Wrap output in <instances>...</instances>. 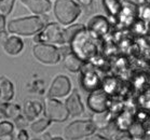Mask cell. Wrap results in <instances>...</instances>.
Returning a JSON list of instances; mask_svg holds the SVG:
<instances>
[{
	"mask_svg": "<svg viewBox=\"0 0 150 140\" xmlns=\"http://www.w3.org/2000/svg\"><path fill=\"white\" fill-rule=\"evenodd\" d=\"M43 110H45V116L51 120L52 122H57V123L65 122L70 116L65 103H61L56 98L47 97L45 100Z\"/></svg>",
	"mask_w": 150,
	"mask_h": 140,
	"instance_id": "ba28073f",
	"label": "cell"
},
{
	"mask_svg": "<svg viewBox=\"0 0 150 140\" xmlns=\"http://www.w3.org/2000/svg\"><path fill=\"white\" fill-rule=\"evenodd\" d=\"M1 140H12V135H7V136L0 137Z\"/></svg>",
	"mask_w": 150,
	"mask_h": 140,
	"instance_id": "e575fe53",
	"label": "cell"
},
{
	"mask_svg": "<svg viewBox=\"0 0 150 140\" xmlns=\"http://www.w3.org/2000/svg\"><path fill=\"white\" fill-rule=\"evenodd\" d=\"M14 122H15V125H16L20 129H25V127L28 125V122H29V121L25 117V115H22V114H21V115H18L16 119L14 120Z\"/></svg>",
	"mask_w": 150,
	"mask_h": 140,
	"instance_id": "4316f807",
	"label": "cell"
},
{
	"mask_svg": "<svg viewBox=\"0 0 150 140\" xmlns=\"http://www.w3.org/2000/svg\"><path fill=\"white\" fill-rule=\"evenodd\" d=\"M134 137L130 133H122L120 136H118L117 140H133Z\"/></svg>",
	"mask_w": 150,
	"mask_h": 140,
	"instance_id": "4dcf8cb0",
	"label": "cell"
},
{
	"mask_svg": "<svg viewBox=\"0 0 150 140\" xmlns=\"http://www.w3.org/2000/svg\"><path fill=\"white\" fill-rule=\"evenodd\" d=\"M96 127L91 120H77L68 124L64 129V137L67 140H81L95 134Z\"/></svg>",
	"mask_w": 150,
	"mask_h": 140,
	"instance_id": "5b68a950",
	"label": "cell"
},
{
	"mask_svg": "<svg viewBox=\"0 0 150 140\" xmlns=\"http://www.w3.org/2000/svg\"><path fill=\"white\" fill-rule=\"evenodd\" d=\"M81 12L82 7L76 0H55L53 4V14L63 26L74 24Z\"/></svg>",
	"mask_w": 150,
	"mask_h": 140,
	"instance_id": "3957f363",
	"label": "cell"
},
{
	"mask_svg": "<svg viewBox=\"0 0 150 140\" xmlns=\"http://www.w3.org/2000/svg\"><path fill=\"white\" fill-rule=\"evenodd\" d=\"M15 0H0V13L4 16H8L12 12Z\"/></svg>",
	"mask_w": 150,
	"mask_h": 140,
	"instance_id": "d4e9b609",
	"label": "cell"
},
{
	"mask_svg": "<svg viewBox=\"0 0 150 140\" xmlns=\"http://www.w3.org/2000/svg\"><path fill=\"white\" fill-rule=\"evenodd\" d=\"M21 4L25 6L34 15H45L52 9L50 0H20Z\"/></svg>",
	"mask_w": 150,
	"mask_h": 140,
	"instance_id": "5bb4252c",
	"label": "cell"
},
{
	"mask_svg": "<svg viewBox=\"0 0 150 140\" xmlns=\"http://www.w3.org/2000/svg\"><path fill=\"white\" fill-rule=\"evenodd\" d=\"M0 101L8 103L14 96V86L13 83L6 77H0Z\"/></svg>",
	"mask_w": 150,
	"mask_h": 140,
	"instance_id": "ffe728a7",
	"label": "cell"
},
{
	"mask_svg": "<svg viewBox=\"0 0 150 140\" xmlns=\"http://www.w3.org/2000/svg\"><path fill=\"white\" fill-rule=\"evenodd\" d=\"M33 140H40V139H33Z\"/></svg>",
	"mask_w": 150,
	"mask_h": 140,
	"instance_id": "d590c367",
	"label": "cell"
},
{
	"mask_svg": "<svg viewBox=\"0 0 150 140\" xmlns=\"http://www.w3.org/2000/svg\"><path fill=\"white\" fill-rule=\"evenodd\" d=\"M7 24H6V16L0 13V30H6Z\"/></svg>",
	"mask_w": 150,
	"mask_h": 140,
	"instance_id": "d6a6232c",
	"label": "cell"
},
{
	"mask_svg": "<svg viewBox=\"0 0 150 140\" xmlns=\"http://www.w3.org/2000/svg\"><path fill=\"white\" fill-rule=\"evenodd\" d=\"M79 78V84L85 92L92 93L96 89H102L103 81L99 78L98 73L96 72V68L92 63L86 62L82 67Z\"/></svg>",
	"mask_w": 150,
	"mask_h": 140,
	"instance_id": "8992f818",
	"label": "cell"
},
{
	"mask_svg": "<svg viewBox=\"0 0 150 140\" xmlns=\"http://www.w3.org/2000/svg\"><path fill=\"white\" fill-rule=\"evenodd\" d=\"M0 140H1V139H0Z\"/></svg>",
	"mask_w": 150,
	"mask_h": 140,
	"instance_id": "74e56055",
	"label": "cell"
},
{
	"mask_svg": "<svg viewBox=\"0 0 150 140\" xmlns=\"http://www.w3.org/2000/svg\"><path fill=\"white\" fill-rule=\"evenodd\" d=\"M0 113L7 119L15 120L17 116L21 115V107L10 101L2 103V105L0 106Z\"/></svg>",
	"mask_w": 150,
	"mask_h": 140,
	"instance_id": "44dd1931",
	"label": "cell"
},
{
	"mask_svg": "<svg viewBox=\"0 0 150 140\" xmlns=\"http://www.w3.org/2000/svg\"><path fill=\"white\" fill-rule=\"evenodd\" d=\"M71 92V81L67 75H58L52 81L49 89L48 97L50 98H64L68 96Z\"/></svg>",
	"mask_w": 150,
	"mask_h": 140,
	"instance_id": "30bf717a",
	"label": "cell"
},
{
	"mask_svg": "<svg viewBox=\"0 0 150 140\" xmlns=\"http://www.w3.org/2000/svg\"><path fill=\"white\" fill-rule=\"evenodd\" d=\"M10 37L9 36V31L8 30H0V44L4 45V42L7 41V39Z\"/></svg>",
	"mask_w": 150,
	"mask_h": 140,
	"instance_id": "f1b7e54d",
	"label": "cell"
},
{
	"mask_svg": "<svg viewBox=\"0 0 150 140\" xmlns=\"http://www.w3.org/2000/svg\"><path fill=\"white\" fill-rule=\"evenodd\" d=\"M86 105L93 113L104 112V111L110 110L111 101H110L109 95L103 89H99L90 93L86 99Z\"/></svg>",
	"mask_w": 150,
	"mask_h": 140,
	"instance_id": "9c48e42d",
	"label": "cell"
},
{
	"mask_svg": "<svg viewBox=\"0 0 150 140\" xmlns=\"http://www.w3.org/2000/svg\"><path fill=\"white\" fill-rule=\"evenodd\" d=\"M137 18H138V7L130 0L122 1V9L117 22L122 26L127 27V26H132Z\"/></svg>",
	"mask_w": 150,
	"mask_h": 140,
	"instance_id": "7c38bea8",
	"label": "cell"
},
{
	"mask_svg": "<svg viewBox=\"0 0 150 140\" xmlns=\"http://www.w3.org/2000/svg\"><path fill=\"white\" fill-rule=\"evenodd\" d=\"M47 24L48 20L43 15H31L10 21L7 24V30L20 37H29L39 34Z\"/></svg>",
	"mask_w": 150,
	"mask_h": 140,
	"instance_id": "7a4b0ae2",
	"label": "cell"
},
{
	"mask_svg": "<svg viewBox=\"0 0 150 140\" xmlns=\"http://www.w3.org/2000/svg\"><path fill=\"white\" fill-rule=\"evenodd\" d=\"M133 27V30L136 32L137 34H145L149 31L150 25L147 23L146 21H144L142 18H137L136 21L134 22V24L132 25Z\"/></svg>",
	"mask_w": 150,
	"mask_h": 140,
	"instance_id": "cb8c5ba5",
	"label": "cell"
},
{
	"mask_svg": "<svg viewBox=\"0 0 150 140\" xmlns=\"http://www.w3.org/2000/svg\"><path fill=\"white\" fill-rule=\"evenodd\" d=\"M52 124V121L48 119L47 116L41 117L39 120H36L30 124V129L34 134H42L50 125Z\"/></svg>",
	"mask_w": 150,
	"mask_h": 140,
	"instance_id": "7402d4cb",
	"label": "cell"
},
{
	"mask_svg": "<svg viewBox=\"0 0 150 140\" xmlns=\"http://www.w3.org/2000/svg\"><path fill=\"white\" fill-rule=\"evenodd\" d=\"M14 130L13 123L9 121H2L0 122V137L7 136V135H12Z\"/></svg>",
	"mask_w": 150,
	"mask_h": 140,
	"instance_id": "484cf974",
	"label": "cell"
},
{
	"mask_svg": "<svg viewBox=\"0 0 150 140\" xmlns=\"http://www.w3.org/2000/svg\"><path fill=\"white\" fill-rule=\"evenodd\" d=\"M91 121L96 127V129H107L112 122V112L111 110H107L104 112L93 113L91 116Z\"/></svg>",
	"mask_w": 150,
	"mask_h": 140,
	"instance_id": "9a60e30c",
	"label": "cell"
},
{
	"mask_svg": "<svg viewBox=\"0 0 150 140\" xmlns=\"http://www.w3.org/2000/svg\"><path fill=\"white\" fill-rule=\"evenodd\" d=\"M103 7L105 9L108 18H113L117 22L121 9H122V1L121 0H102Z\"/></svg>",
	"mask_w": 150,
	"mask_h": 140,
	"instance_id": "d6986e66",
	"label": "cell"
},
{
	"mask_svg": "<svg viewBox=\"0 0 150 140\" xmlns=\"http://www.w3.org/2000/svg\"><path fill=\"white\" fill-rule=\"evenodd\" d=\"M86 29L97 39H102L109 32L110 21L104 15H94L89 20Z\"/></svg>",
	"mask_w": 150,
	"mask_h": 140,
	"instance_id": "8fae6325",
	"label": "cell"
},
{
	"mask_svg": "<svg viewBox=\"0 0 150 140\" xmlns=\"http://www.w3.org/2000/svg\"><path fill=\"white\" fill-rule=\"evenodd\" d=\"M76 1H77L81 7H84V8L91 7L93 4V0H76Z\"/></svg>",
	"mask_w": 150,
	"mask_h": 140,
	"instance_id": "1f68e13d",
	"label": "cell"
},
{
	"mask_svg": "<svg viewBox=\"0 0 150 140\" xmlns=\"http://www.w3.org/2000/svg\"><path fill=\"white\" fill-rule=\"evenodd\" d=\"M42 111L43 105L38 100H27L24 105V115L29 122L36 121Z\"/></svg>",
	"mask_w": 150,
	"mask_h": 140,
	"instance_id": "e0dca14e",
	"label": "cell"
},
{
	"mask_svg": "<svg viewBox=\"0 0 150 140\" xmlns=\"http://www.w3.org/2000/svg\"><path fill=\"white\" fill-rule=\"evenodd\" d=\"M2 46H4V51H6L7 54L15 56V55H18L21 52L23 51L24 42L21 39L20 36L13 34V36H10V37L8 38L7 41L4 42V44Z\"/></svg>",
	"mask_w": 150,
	"mask_h": 140,
	"instance_id": "2e32d148",
	"label": "cell"
},
{
	"mask_svg": "<svg viewBox=\"0 0 150 140\" xmlns=\"http://www.w3.org/2000/svg\"><path fill=\"white\" fill-rule=\"evenodd\" d=\"M43 138H45V140H64L62 137H51L49 134H45Z\"/></svg>",
	"mask_w": 150,
	"mask_h": 140,
	"instance_id": "836d02e7",
	"label": "cell"
},
{
	"mask_svg": "<svg viewBox=\"0 0 150 140\" xmlns=\"http://www.w3.org/2000/svg\"><path fill=\"white\" fill-rule=\"evenodd\" d=\"M33 55L38 62L45 65H56L62 58L58 46L47 43L35 44L33 48Z\"/></svg>",
	"mask_w": 150,
	"mask_h": 140,
	"instance_id": "52a82bcc",
	"label": "cell"
},
{
	"mask_svg": "<svg viewBox=\"0 0 150 140\" xmlns=\"http://www.w3.org/2000/svg\"><path fill=\"white\" fill-rule=\"evenodd\" d=\"M86 140H111V139H109V138H107L105 136H102V135H98V134H93V135L88 137Z\"/></svg>",
	"mask_w": 150,
	"mask_h": 140,
	"instance_id": "f546056e",
	"label": "cell"
},
{
	"mask_svg": "<svg viewBox=\"0 0 150 140\" xmlns=\"http://www.w3.org/2000/svg\"><path fill=\"white\" fill-rule=\"evenodd\" d=\"M85 26L83 24H71L64 28V37H65V42L69 44V42L71 41V39L75 37V34L83 29Z\"/></svg>",
	"mask_w": 150,
	"mask_h": 140,
	"instance_id": "603a6c76",
	"label": "cell"
},
{
	"mask_svg": "<svg viewBox=\"0 0 150 140\" xmlns=\"http://www.w3.org/2000/svg\"><path fill=\"white\" fill-rule=\"evenodd\" d=\"M17 140H29V135H28L26 129H20L16 135Z\"/></svg>",
	"mask_w": 150,
	"mask_h": 140,
	"instance_id": "83f0119b",
	"label": "cell"
},
{
	"mask_svg": "<svg viewBox=\"0 0 150 140\" xmlns=\"http://www.w3.org/2000/svg\"><path fill=\"white\" fill-rule=\"evenodd\" d=\"M0 97H1V94H0Z\"/></svg>",
	"mask_w": 150,
	"mask_h": 140,
	"instance_id": "8d00e7d4",
	"label": "cell"
},
{
	"mask_svg": "<svg viewBox=\"0 0 150 140\" xmlns=\"http://www.w3.org/2000/svg\"><path fill=\"white\" fill-rule=\"evenodd\" d=\"M35 43H47L52 45L67 44L64 37V28L59 23H48L45 28L34 37Z\"/></svg>",
	"mask_w": 150,
	"mask_h": 140,
	"instance_id": "277c9868",
	"label": "cell"
},
{
	"mask_svg": "<svg viewBox=\"0 0 150 140\" xmlns=\"http://www.w3.org/2000/svg\"><path fill=\"white\" fill-rule=\"evenodd\" d=\"M65 106L69 112V115L72 117L79 116L83 114L84 112V106L81 101V97L79 95V92L77 89H74L70 95L67 97L65 101Z\"/></svg>",
	"mask_w": 150,
	"mask_h": 140,
	"instance_id": "4fadbf2b",
	"label": "cell"
},
{
	"mask_svg": "<svg viewBox=\"0 0 150 140\" xmlns=\"http://www.w3.org/2000/svg\"><path fill=\"white\" fill-rule=\"evenodd\" d=\"M63 65H64L66 70H68L69 72L77 73V72L81 71L82 67L84 65V62L80 59L75 53L70 52L69 54L65 55L63 57Z\"/></svg>",
	"mask_w": 150,
	"mask_h": 140,
	"instance_id": "ac0fdd59",
	"label": "cell"
},
{
	"mask_svg": "<svg viewBox=\"0 0 150 140\" xmlns=\"http://www.w3.org/2000/svg\"><path fill=\"white\" fill-rule=\"evenodd\" d=\"M98 40L99 39L94 37L85 26L75 34V37L69 42V45L72 53H75L80 59L86 63L91 62L98 54Z\"/></svg>",
	"mask_w": 150,
	"mask_h": 140,
	"instance_id": "6da1fadb",
	"label": "cell"
}]
</instances>
